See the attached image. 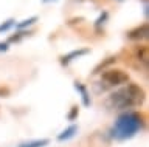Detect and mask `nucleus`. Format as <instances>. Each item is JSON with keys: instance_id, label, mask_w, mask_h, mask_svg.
<instances>
[{"instance_id": "f257e3e1", "label": "nucleus", "mask_w": 149, "mask_h": 147, "mask_svg": "<svg viewBox=\"0 0 149 147\" xmlns=\"http://www.w3.org/2000/svg\"><path fill=\"white\" fill-rule=\"evenodd\" d=\"M144 99H146V93L141 85L137 82H127L113 93H110V96L107 98V105L121 112H130V108L141 107Z\"/></svg>"}, {"instance_id": "f03ea898", "label": "nucleus", "mask_w": 149, "mask_h": 147, "mask_svg": "<svg viewBox=\"0 0 149 147\" xmlns=\"http://www.w3.org/2000/svg\"><path fill=\"white\" fill-rule=\"evenodd\" d=\"M144 127V116L138 112H123L116 118L115 124L112 126L110 135L116 141H127L137 135L138 132H141Z\"/></svg>"}, {"instance_id": "7ed1b4c3", "label": "nucleus", "mask_w": 149, "mask_h": 147, "mask_svg": "<svg viewBox=\"0 0 149 147\" xmlns=\"http://www.w3.org/2000/svg\"><path fill=\"white\" fill-rule=\"evenodd\" d=\"M129 82V73L121 68H107L101 71V84H104V88H115Z\"/></svg>"}, {"instance_id": "20e7f679", "label": "nucleus", "mask_w": 149, "mask_h": 147, "mask_svg": "<svg viewBox=\"0 0 149 147\" xmlns=\"http://www.w3.org/2000/svg\"><path fill=\"white\" fill-rule=\"evenodd\" d=\"M90 53H92L90 48H76V50H72V51L67 53V54H62V56L59 57V62L62 67H68L73 61H76V59L82 57V56H87V54H90Z\"/></svg>"}, {"instance_id": "39448f33", "label": "nucleus", "mask_w": 149, "mask_h": 147, "mask_svg": "<svg viewBox=\"0 0 149 147\" xmlns=\"http://www.w3.org/2000/svg\"><path fill=\"white\" fill-rule=\"evenodd\" d=\"M148 34H149V25L144 22V23L135 26V28L129 30L126 36H127L129 40H135V42H140V40H144L148 39Z\"/></svg>"}, {"instance_id": "423d86ee", "label": "nucleus", "mask_w": 149, "mask_h": 147, "mask_svg": "<svg viewBox=\"0 0 149 147\" xmlns=\"http://www.w3.org/2000/svg\"><path fill=\"white\" fill-rule=\"evenodd\" d=\"M134 59L137 61L140 65H143V68L146 70L148 68V61H149V50L146 45H137L132 51Z\"/></svg>"}, {"instance_id": "0eeeda50", "label": "nucleus", "mask_w": 149, "mask_h": 147, "mask_svg": "<svg viewBox=\"0 0 149 147\" xmlns=\"http://www.w3.org/2000/svg\"><path fill=\"white\" fill-rule=\"evenodd\" d=\"M73 87H74V90L79 93V96H81V102H82L84 107H90V105H92V99H90V93H88L87 87L84 85L82 82H79V81H74Z\"/></svg>"}, {"instance_id": "6e6552de", "label": "nucleus", "mask_w": 149, "mask_h": 147, "mask_svg": "<svg viewBox=\"0 0 149 147\" xmlns=\"http://www.w3.org/2000/svg\"><path fill=\"white\" fill-rule=\"evenodd\" d=\"M78 133V126L76 124H72V126H68L65 130H62L58 135V141L59 142H65V141H70L72 138H74V135Z\"/></svg>"}, {"instance_id": "1a4fd4ad", "label": "nucleus", "mask_w": 149, "mask_h": 147, "mask_svg": "<svg viewBox=\"0 0 149 147\" xmlns=\"http://www.w3.org/2000/svg\"><path fill=\"white\" fill-rule=\"evenodd\" d=\"M33 34V31H30V30H17L14 34H11L8 37V40H5L6 43H19L22 39H25V37H28V36H31Z\"/></svg>"}, {"instance_id": "9d476101", "label": "nucleus", "mask_w": 149, "mask_h": 147, "mask_svg": "<svg viewBox=\"0 0 149 147\" xmlns=\"http://www.w3.org/2000/svg\"><path fill=\"white\" fill-rule=\"evenodd\" d=\"M107 19H109V12H107V11H101V14L98 16V19L93 22V28H95L96 33H101V31H102V26L106 25Z\"/></svg>"}, {"instance_id": "9b49d317", "label": "nucleus", "mask_w": 149, "mask_h": 147, "mask_svg": "<svg viewBox=\"0 0 149 147\" xmlns=\"http://www.w3.org/2000/svg\"><path fill=\"white\" fill-rule=\"evenodd\" d=\"M48 144H50L48 138H40V139H33V141L22 142V144H19L17 147H47Z\"/></svg>"}, {"instance_id": "f8f14e48", "label": "nucleus", "mask_w": 149, "mask_h": 147, "mask_svg": "<svg viewBox=\"0 0 149 147\" xmlns=\"http://www.w3.org/2000/svg\"><path fill=\"white\" fill-rule=\"evenodd\" d=\"M115 61H116V56H109V57L106 59V61L100 62V65H98V67H95V70L92 71V75H98V73L107 70V67L112 65V63H115Z\"/></svg>"}, {"instance_id": "ddd939ff", "label": "nucleus", "mask_w": 149, "mask_h": 147, "mask_svg": "<svg viewBox=\"0 0 149 147\" xmlns=\"http://www.w3.org/2000/svg\"><path fill=\"white\" fill-rule=\"evenodd\" d=\"M37 20H39V17H37V16H31V17H28V19H25V20H22V22H19V23H16V30H28L30 26L34 25Z\"/></svg>"}, {"instance_id": "4468645a", "label": "nucleus", "mask_w": 149, "mask_h": 147, "mask_svg": "<svg viewBox=\"0 0 149 147\" xmlns=\"http://www.w3.org/2000/svg\"><path fill=\"white\" fill-rule=\"evenodd\" d=\"M14 26H16V20H14V19H6L5 22L0 23V34H2V33H8V31L11 28H14Z\"/></svg>"}, {"instance_id": "2eb2a0df", "label": "nucleus", "mask_w": 149, "mask_h": 147, "mask_svg": "<svg viewBox=\"0 0 149 147\" xmlns=\"http://www.w3.org/2000/svg\"><path fill=\"white\" fill-rule=\"evenodd\" d=\"M78 116H79V107H78V105H72L70 112L67 113V119H68V121H76Z\"/></svg>"}, {"instance_id": "dca6fc26", "label": "nucleus", "mask_w": 149, "mask_h": 147, "mask_svg": "<svg viewBox=\"0 0 149 147\" xmlns=\"http://www.w3.org/2000/svg\"><path fill=\"white\" fill-rule=\"evenodd\" d=\"M9 93H11V91H9V88H8V87H3V85H0V98H8V96H9Z\"/></svg>"}, {"instance_id": "f3484780", "label": "nucleus", "mask_w": 149, "mask_h": 147, "mask_svg": "<svg viewBox=\"0 0 149 147\" xmlns=\"http://www.w3.org/2000/svg\"><path fill=\"white\" fill-rule=\"evenodd\" d=\"M9 50V43H6V42H0V53H6Z\"/></svg>"}, {"instance_id": "a211bd4d", "label": "nucleus", "mask_w": 149, "mask_h": 147, "mask_svg": "<svg viewBox=\"0 0 149 147\" xmlns=\"http://www.w3.org/2000/svg\"><path fill=\"white\" fill-rule=\"evenodd\" d=\"M143 10H144V11H143V12H144V16L148 17V3H144V8H143Z\"/></svg>"}, {"instance_id": "6ab92c4d", "label": "nucleus", "mask_w": 149, "mask_h": 147, "mask_svg": "<svg viewBox=\"0 0 149 147\" xmlns=\"http://www.w3.org/2000/svg\"><path fill=\"white\" fill-rule=\"evenodd\" d=\"M42 3H51V2H59V0H40Z\"/></svg>"}, {"instance_id": "aec40b11", "label": "nucleus", "mask_w": 149, "mask_h": 147, "mask_svg": "<svg viewBox=\"0 0 149 147\" xmlns=\"http://www.w3.org/2000/svg\"><path fill=\"white\" fill-rule=\"evenodd\" d=\"M115 2H124V0H115Z\"/></svg>"}, {"instance_id": "412c9836", "label": "nucleus", "mask_w": 149, "mask_h": 147, "mask_svg": "<svg viewBox=\"0 0 149 147\" xmlns=\"http://www.w3.org/2000/svg\"><path fill=\"white\" fill-rule=\"evenodd\" d=\"M144 2H148V0H144Z\"/></svg>"}]
</instances>
